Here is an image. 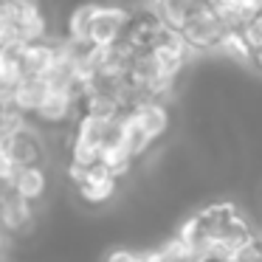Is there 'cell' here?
<instances>
[{
	"label": "cell",
	"mask_w": 262,
	"mask_h": 262,
	"mask_svg": "<svg viewBox=\"0 0 262 262\" xmlns=\"http://www.w3.org/2000/svg\"><path fill=\"white\" fill-rule=\"evenodd\" d=\"M181 37L186 40L189 48L194 51H217L220 42L228 37V29L223 23V17L217 14V9L200 6L189 14V20L183 23Z\"/></svg>",
	"instance_id": "6da1fadb"
},
{
	"label": "cell",
	"mask_w": 262,
	"mask_h": 262,
	"mask_svg": "<svg viewBox=\"0 0 262 262\" xmlns=\"http://www.w3.org/2000/svg\"><path fill=\"white\" fill-rule=\"evenodd\" d=\"M37 226L34 203L14 194L9 186H0V231L9 237H31Z\"/></svg>",
	"instance_id": "7a4b0ae2"
},
{
	"label": "cell",
	"mask_w": 262,
	"mask_h": 262,
	"mask_svg": "<svg viewBox=\"0 0 262 262\" xmlns=\"http://www.w3.org/2000/svg\"><path fill=\"white\" fill-rule=\"evenodd\" d=\"M127 26H130V9L124 3H102L91 29V46L99 48L119 46L124 40Z\"/></svg>",
	"instance_id": "3957f363"
},
{
	"label": "cell",
	"mask_w": 262,
	"mask_h": 262,
	"mask_svg": "<svg viewBox=\"0 0 262 262\" xmlns=\"http://www.w3.org/2000/svg\"><path fill=\"white\" fill-rule=\"evenodd\" d=\"M3 147H6V152L12 155V161L17 164V169H29V166L46 164V138H42L34 127L6 138Z\"/></svg>",
	"instance_id": "277c9868"
},
{
	"label": "cell",
	"mask_w": 262,
	"mask_h": 262,
	"mask_svg": "<svg viewBox=\"0 0 262 262\" xmlns=\"http://www.w3.org/2000/svg\"><path fill=\"white\" fill-rule=\"evenodd\" d=\"M99 6H102L99 0H79L76 6H71L68 14H65V34L62 37H68L79 48L91 46V29H93Z\"/></svg>",
	"instance_id": "5b68a950"
},
{
	"label": "cell",
	"mask_w": 262,
	"mask_h": 262,
	"mask_svg": "<svg viewBox=\"0 0 262 262\" xmlns=\"http://www.w3.org/2000/svg\"><path fill=\"white\" fill-rule=\"evenodd\" d=\"M119 183L121 181H116V178L110 175L107 166L96 164L91 169V175H88V181L76 189V194H79V200L88 206H104L119 194Z\"/></svg>",
	"instance_id": "8992f818"
},
{
	"label": "cell",
	"mask_w": 262,
	"mask_h": 262,
	"mask_svg": "<svg viewBox=\"0 0 262 262\" xmlns=\"http://www.w3.org/2000/svg\"><path fill=\"white\" fill-rule=\"evenodd\" d=\"M79 104H82V99L74 96V93H51V96L46 99V104L37 110L34 119L46 127H62V124H68L74 116L76 119L82 116Z\"/></svg>",
	"instance_id": "52a82bcc"
},
{
	"label": "cell",
	"mask_w": 262,
	"mask_h": 262,
	"mask_svg": "<svg viewBox=\"0 0 262 262\" xmlns=\"http://www.w3.org/2000/svg\"><path fill=\"white\" fill-rule=\"evenodd\" d=\"M48 96H51V88H48L46 79H40V76H26V79L17 85V91H14L12 102H14V107H17L23 116L34 119L37 110L46 104Z\"/></svg>",
	"instance_id": "ba28073f"
},
{
	"label": "cell",
	"mask_w": 262,
	"mask_h": 262,
	"mask_svg": "<svg viewBox=\"0 0 262 262\" xmlns=\"http://www.w3.org/2000/svg\"><path fill=\"white\" fill-rule=\"evenodd\" d=\"M130 116L144 127V130H147V136L152 138V141H158V138L169 130V124H172L169 107H166V102H161V99H152V102H147V104H141V107L130 110Z\"/></svg>",
	"instance_id": "9c48e42d"
},
{
	"label": "cell",
	"mask_w": 262,
	"mask_h": 262,
	"mask_svg": "<svg viewBox=\"0 0 262 262\" xmlns=\"http://www.w3.org/2000/svg\"><path fill=\"white\" fill-rule=\"evenodd\" d=\"M12 189L14 194H20L23 200H29V203H40L42 198L48 194V172L42 169V166H29V169H20L17 175H14L12 181Z\"/></svg>",
	"instance_id": "30bf717a"
},
{
	"label": "cell",
	"mask_w": 262,
	"mask_h": 262,
	"mask_svg": "<svg viewBox=\"0 0 262 262\" xmlns=\"http://www.w3.org/2000/svg\"><path fill=\"white\" fill-rule=\"evenodd\" d=\"M54 59H57V51H54V37L42 42H31L23 51V71L26 76H40L46 79L54 68Z\"/></svg>",
	"instance_id": "8fae6325"
},
{
	"label": "cell",
	"mask_w": 262,
	"mask_h": 262,
	"mask_svg": "<svg viewBox=\"0 0 262 262\" xmlns=\"http://www.w3.org/2000/svg\"><path fill=\"white\" fill-rule=\"evenodd\" d=\"M79 113L82 116H93V119H119V116H124V107H121L113 96L88 91L85 96H82Z\"/></svg>",
	"instance_id": "7c38bea8"
},
{
	"label": "cell",
	"mask_w": 262,
	"mask_h": 262,
	"mask_svg": "<svg viewBox=\"0 0 262 262\" xmlns=\"http://www.w3.org/2000/svg\"><path fill=\"white\" fill-rule=\"evenodd\" d=\"M217 51L231 57V59H237V62H254V51L248 48V42H245L243 34H228L226 40L220 42Z\"/></svg>",
	"instance_id": "4fadbf2b"
},
{
	"label": "cell",
	"mask_w": 262,
	"mask_h": 262,
	"mask_svg": "<svg viewBox=\"0 0 262 262\" xmlns=\"http://www.w3.org/2000/svg\"><path fill=\"white\" fill-rule=\"evenodd\" d=\"M234 262H262V237H251L245 245H239Z\"/></svg>",
	"instance_id": "5bb4252c"
},
{
	"label": "cell",
	"mask_w": 262,
	"mask_h": 262,
	"mask_svg": "<svg viewBox=\"0 0 262 262\" xmlns=\"http://www.w3.org/2000/svg\"><path fill=\"white\" fill-rule=\"evenodd\" d=\"M17 164L12 161V155L6 152V147L0 144V186H12L14 175H17Z\"/></svg>",
	"instance_id": "9a60e30c"
},
{
	"label": "cell",
	"mask_w": 262,
	"mask_h": 262,
	"mask_svg": "<svg viewBox=\"0 0 262 262\" xmlns=\"http://www.w3.org/2000/svg\"><path fill=\"white\" fill-rule=\"evenodd\" d=\"M254 65L262 71V48H259V51H254Z\"/></svg>",
	"instance_id": "2e32d148"
},
{
	"label": "cell",
	"mask_w": 262,
	"mask_h": 262,
	"mask_svg": "<svg viewBox=\"0 0 262 262\" xmlns=\"http://www.w3.org/2000/svg\"><path fill=\"white\" fill-rule=\"evenodd\" d=\"M3 248H6V237H3V231H0V254H3Z\"/></svg>",
	"instance_id": "e0dca14e"
}]
</instances>
